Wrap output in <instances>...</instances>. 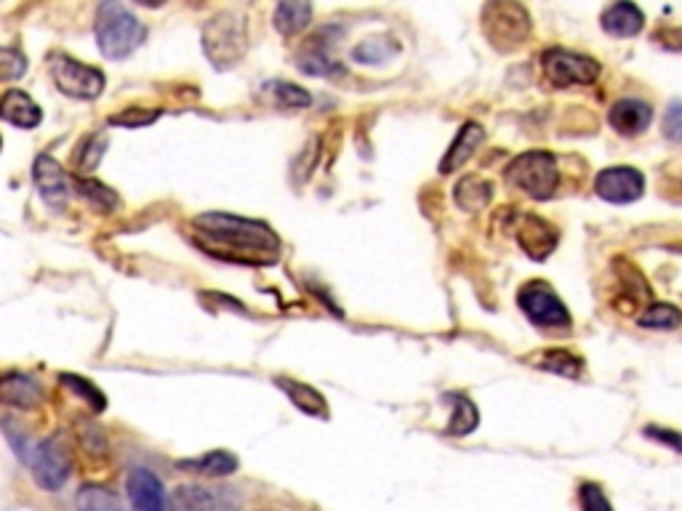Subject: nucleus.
<instances>
[{
    "mask_svg": "<svg viewBox=\"0 0 682 511\" xmlns=\"http://www.w3.org/2000/svg\"><path fill=\"white\" fill-rule=\"evenodd\" d=\"M192 227L203 235V238L225 242L229 248L238 251H259L272 253L281 248V240L266 227L264 222L243 219V216L225 214V211H208V214H197L192 219Z\"/></svg>",
    "mask_w": 682,
    "mask_h": 511,
    "instance_id": "1",
    "label": "nucleus"
},
{
    "mask_svg": "<svg viewBox=\"0 0 682 511\" xmlns=\"http://www.w3.org/2000/svg\"><path fill=\"white\" fill-rule=\"evenodd\" d=\"M94 33L99 52L107 56V59H126V56H132L145 43L147 30L126 5L110 0V3L99 5Z\"/></svg>",
    "mask_w": 682,
    "mask_h": 511,
    "instance_id": "2",
    "label": "nucleus"
},
{
    "mask_svg": "<svg viewBox=\"0 0 682 511\" xmlns=\"http://www.w3.org/2000/svg\"><path fill=\"white\" fill-rule=\"evenodd\" d=\"M248 30L246 19L235 11L211 16L203 27V52L216 70H229L246 56Z\"/></svg>",
    "mask_w": 682,
    "mask_h": 511,
    "instance_id": "3",
    "label": "nucleus"
},
{
    "mask_svg": "<svg viewBox=\"0 0 682 511\" xmlns=\"http://www.w3.org/2000/svg\"><path fill=\"white\" fill-rule=\"evenodd\" d=\"M507 182L523 190L533 201H549L560 184L555 155L547 149H531V152L518 155L507 168Z\"/></svg>",
    "mask_w": 682,
    "mask_h": 511,
    "instance_id": "4",
    "label": "nucleus"
},
{
    "mask_svg": "<svg viewBox=\"0 0 682 511\" xmlns=\"http://www.w3.org/2000/svg\"><path fill=\"white\" fill-rule=\"evenodd\" d=\"M52 75L57 89L70 99H83V102H91V99H99L104 91V72L96 70V67L83 65V61L72 59L67 54H54L52 56Z\"/></svg>",
    "mask_w": 682,
    "mask_h": 511,
    "instance_id": "5",
    "label": "nucleus"
},
{
    "mask_svg": "<svg viewBox=\"0 0 682 511\" xmlns=\"http://www.w3.org/2000/svg\"><path fill=\"white\" fill-rule=\"evenodd\" d=\"M486 35L499 52L523 46L531 35V16L518 3L486 5Z\"/></svg>",
    "mask_w": 682,
    "mask_h": 511,
    "instance_id": "6",
    "label": "nucleus"
},
{
    "mask_svg": "<svg viewBox=\"0 0 682 511\" xmlns=\"http://www.w3.org/2000/svg\"><path fill=\"white\" fill-rule=\"evenodd\" d=\"M27 464L30 469H33L35 482H38L46 493H57V490L65 488V482L72 475V456L59 438H48L38 442Z\"/></svg>",
    "mask_w": 682,
    "mask_h": 511,
    "instance_id": "7",
    "label": "nucleus"
},
{
    "mask_svg": "<svg viewBox=\"0 0 682 511\" xmlns=\"http://www.w3.org/2000/svg\"><path fill=\"white\" fill-rule=\"evenodd\" d=\"M542 67L547 80L555 89H570V86H589L598 80L600 65L584 54L566 52V48H549L542 56Z\"/></svg>",
    "mask_w": 682,
    "mask_h": 511,
    "instance_id": "8",
    "label": "nucleus"
},
{
    "mask_svg": "<svg viewBox=\"0 0 682 511\" xmlns=\"http://www.w3.org/2000/svg\"><path fill=\"white\" fill-rule=\"evenodd\" d=\"M520 309L528 315L533 326L542 328H568L570 326V311L566 304L560 302L555 291L547 283H528L523 291L518 293Z\"/></svg>",
    "mask_w": 682,
    "mask_h": 511,
    "instance_id": "9",
    "label": "nucleus"
},
{
    "mask_svg": "<svg viewBox=\"0 0 682 511\" xmlns=\"http://www.w3.org/2000/svg\"><path fill=\"white\" fill-rule=\"evenodd\" d=\"M645 190V179L637 168L629 166H618V168H605V171L598 173L594 179V192L607 203H635L643 197Z\"/></svg>",
    "mask_w": 682,
    "mask_h": 511,
    "instance_id": "10",
    "label": "nucleus"
},
{
    "mask_svg": "<svg viewBox=\"0 0 682 511\" xmlns=\"http://www.w3.org/2000/svg\"><path fill=\"white\" fill-rule=\"evenodd\" d=\"M33 179L48 208H65L67 201H70V186H67V173L61 171V166L52 155H38L33 166Z\"/></svg>",
    "mask_w": 682,
    "mask_h": 511,
    "instance_id": "11",
    "label": "nucleus"
},
{
    "mask_svg": "<svg viewBox=\"0 0 682 511\" xmlns=\"http://www.w3.org/2000/svg\"><path fill=\"white\" fill-rule=\"evenodd\" d=\"M514 238L523 246V251L536 261H544L557 248L555 227L531 214H523L514 224Z\"/></svg>",
    "mask_w": 682,
    "mask_h": 511,
    "instance_id": "12",
    "label": "nucleus"
},
{
    "mask_svg": "<svg viewBox=\"0 0 682 511\" xmlns=\"http://www.w3.org/2000/svg\"><path fill=\"white\" fill-rule=\"evenodd\" d=\"M126 490L136 511H171L163 482L150 469H145V466H136L132 475H128Z\"/></svg>",
    "mask_w": 682,
    "mask_h": 511,
    "instance_id": "13",
    "label": "nucleus"
},
{
    "mask_svg": "<svg viewBox=\"0 0 682 511\" xmlns=\"http://www.w3.org/2000/svg\"><path fill=\"white\" fill-rule=\"evenodd\" d=\"M0 405L14 410H35L43 405V386L24 373L0 376Z\"/></svg>",
    "mask_w": 682,
    "mask_h": 511,
    "instance_id": "14",
    "label": "nucleus"
},
{
    "mask_svg": "<svg viewBox=\"0 0 682 511\" xmlns=\"http://www.w3.org/2000/svg\"><path fill=\"white\" fill-rule=\"evenodd\" d=\"M0 117H3L5 123H11V126L30 130L41 126L43 110L38 107V102H35L33 96H27V93L20 89H11L0 96Z\"/></svg>",
    "mask_w": 682,
    "mask_h": 511,
    "instance_id": "15",
    "label": "nucleus"
},
{
    "mask_svg": "<svg viewBox=\"0 0 682 511\" xmlns=\"http://www.w3.org/2000/svg\"><path fill=\"white\" fill-rule=\"evenodd\" d=\"M326 35H328V27L320 30L318 35L309 37V41L302 46V52L296 54V67H299L304 75L328 78V75L339 72L337 61L328 56V46H331V41H326Z\"/></svg>",
    "mask_w": 682,
    "mask_h": 511,
    "instance_id": "16",
    "label": "nucleus"
},
{
    "mask_svg": "<svg viewBox=\"0 0 682 511\" xmlns=\"http://www.w3.org/2000/svg\"><path fill=\"white\" fill-rule=\"evenodd\" d=\"M607 121H611V126L622 136H637L650 126L653 110H650V104L640 102V99H622V102H616L611 107Z\"/></svg>",
    "mask_w": 682,
    "mask_h": 511,
    "instance_id": "17",
    "label": "nucleus"
},
{
    "mask_svg": "<svg viewBox=\"0 0 682 511\" xmlns=\"http://www.w3.org/2000/svg\"><path fill=\"white\" fill-rule=\"evenodd\" d=\"M482 139H486V128H482L480 123H464V126L458 128L454 145L448 147L445 158L440 160V173L458 171V168H462L469 158H473L475 149L480 147Z\"/></svg>",
    "mask_w": 682,
    "mask_h": 511,
    "instance_id": "18",
    "label": "nucleus"
},
{
    "mask_svg": "<svg viewBox=\"0 0 682 511\" xmlns=\"http://www.w3.org/2000/svg\"><path fill=\"white\" fill-rule=\"evenodd\" d=\"M603 30L613 37H635L640 35L645 14L640 11V5L635 3H613L603 11V19H600Z\"/></svg>",
    "mask_w": 682,
    "mask_h": 511,
    "instance_id": "19",
    "label": "nucleus"
},
{
    "mask_svg": "<svg viewBox=\"0 0 682 511\" xmlns=\"http://www.w3.org/2000/svg\"><path fill=\"white\" fill-rule=\"evenodd\" d=\"M177 466L184 472H192V475L227 477V475H235V472H238L240 461H238V456H235V453H229V451H211V453H203V456L177 461Z\"/></svg>",
    "mask_w": 682,
    "mask_h": 511,
    "instance_id": "20",
    "label": "nucleus"
},
{
    "mask_svg": "<svg viewBox=\"0 0 682 511\" xmlns=\"http://www.w3.org/2000/svg\"><path fill=\"white\" fill-rule=\"evenodd\" d=\"M275 384L281 386L285 395H288V400L294 402L302 413L315 416V419H328V402H326V397L315 389V386L302 384V382H296V378H285V376H277Z\"/></svg>",
    "mask_w": 682,
    "mask_h": 511,
    "instance_id": "21",
    "label": "nucleus"
},
{
    "mask_svg": "<svg viewBox=\"0 0 682 511\" xmlns=\"http://www.w3.org/2000/svg\"><path fill=\"white\" fill-rule=\"evenodd\" d=\"M312 22V3H299V0H288L275 9V30L283 37H294L304 33Z\"/></svg>",
    "mask_w": 682,
    "mask_h": 511,
    "instance_id": "22",
    "label": "nucleus"
},
{
    "mask_svg": "<svg viewBox=\"0 0 682 511\" xmlns=\"http://www.w3.org/2000/svg\"><path fill=\"white\" fill-rule=\"evenodd\" d=\"M491 197H493V184L486 182V179H480V177L462 179V182H458L456 190H454L456 205L462 211H469V214H473V211L486 208V205L491 203Z\"/></svg>",
    "mask_w": 682,
    "mask_h": 511,
    "instance_id": "23",
    "label": "nucleus"
},
{
    "mask_svg": "<svg viewBox=\"0 0 682 511\" xmlns=\"http://www.w3.org/2000/svg\"><path fill=\"white\" fill-rule=\"evenodd\" d=\"M76 509L78 511H123V503L115 490L104 488V485L89 482L78 490Z\"/></svg>",
    "mask_w": 682,
    "mask_h": 511,
    "instance_id": "24",
    "label": "nucleus"
},
{
    "mask_svg": "<svg viewBox=\"0 0 682 511\" xmlns=\"http://www.w3.org/2000/svg\"><path fill=\"white\" fill-rule=\"evenodd\" d=\"M395 54H398V41H393V37L387 35L368 37V41L357 43V46L352 48V59L361 61V65H384V61L393 59Z\"/></svg>",
    "mask_w": 682,
    "mask_h": 511,
    "instance_id": "25",
    "label": "nucleus"
},
{
    "mask_svg": "<svg viewBox=\"0 0 682 511\" xmlns=\"http://www.w3.org/2000/svg\"><path fill=\"white\" fill-rule=\"evenodd\" d=\"M171 511H216L214 496L201 485H179L169 498Z\"/></svg>",
    "mask_w": 682,
    "mask_h": 511,
    "instance_id": "26",
    "label": "nucleus"
},
{
    "mask_svg": "<svg viewBox=\"0 0 682 511\" xmlns=\"http://www.w3.org/2000/svg\"><path fill=\"white\" fill-rule=\"evenodd\" d=\"M59 382L65 389H70L72 395L80 397V400H86V405H89L91 410H96V413H102V410L107 408V397H104V391L99 389L96 384H91L89 378L76 376V373H61Z\"/></svg>",
    "mask_w": 682,
    "mask_h": 511,
    "instance_id": "27",
    "label": "nucleus"
},
{
    "mask_svg": "<svg viewBox=\"0 0 682 511\" xmlns=\"http://www.w3.org/2000/svg\"><path fill=\"white\" fill-rule=\"evenodd\" d=\"M76 190L80 197H86L94 208L104 211V214H110V211L117 208V195L110 186H104L102 182H96V179H86V177H76Z\"/></svg>",
    "mask_w": 682,
    "mask_h": 511,
    "instance_id": "28",
    "label": "nucleus"
},
{
    "mask_svg": "<svg viewBox=\"0 0 682 511\" xmlns=\"http://www.w3.org/2000/svg\"><path fill=\"white\" fill-rule=\"evenodd\" d=\"M104 149H107V136H104V134H89L78 145L76 155H72V163H76V168H78L80 173L94 171V168L99 166V160H102Z\"/></svg>",
    "mask_w": 682,
    "mask_h": 511,
    "instance_id": "29",
    "label": "nucleus"
},
{
    "mask_svg": "<svg viewBox=\"0 0 682 511\" xmlns=\"http://www.w3.org/2000/svg\"><path fill=\"white\" fill-rule=\"evenodd\" d=\"M451 400H454L456 405H454V419L448 421V432L456 434V438L475 432L477 421H480V413H477L473 400H467V397H462V395L451 397Z\"/></svg>",
    "mask_w": 682,
    "mask_h": 511,
    "instance_id": "30",
    "label": "nucleus"
},
{
    "mask_svg": "<svg viewBox=\"0 0 682 511\" xmlns=\"http://www.w3.org/2000/svg\"><path fill=\"white\" fill-rule=\"evenodd\" d=\"M270 89H272V96H275V102L281 104V107L307 110L309 104H312V93L304 91L302 86H296V83H285V80H275V83H270Z\"/></svg>",
    "mask_w": 682,
    "mask_h": 511,
    "instance_id": "31",
    "label": "nucleus"
},
{
    "mask_svg": "<svg viewBox=\"0 0 682 511\" xmlns=\"http://www.w3.org/2000/svg\"><path fill=\"white\" fill-rule=\"evenodd\" d=\"M643 328H653V330H669V328H678L682 322V311L672 304H653L645 315L640 317Z\"/></svg>",
    "mask_w": 682,
    "mask_h": 511,
    "instance_id": "32",
    "label": "nucleus"
},
{
    "mask_svg": "<svg viewBox=\"0 0 682 511\" xmlns=\"http://www.w3.org/2000/svg\"><path fill=\"white\" fill-rule=\"evenodd\" d=\"M27 72V56L14 46H0V83H14Z\"/></svg>",
    "mask_w": 682,
    "mask_h": 511,
    "instance_id": "33",
    "label": "nucleus"
},
{
    "mask_svg": "<svg viewBox=\"0 0 682 511\" xmlns=\"http://www.w3.org/2000/svg\"><path fill=\"white\" fill-rule=\"evenodd\" d=\"M538 365H542L544 371L560 373V376H568V378H576L581 373V360L576 357V354L566 352V349H555V352H547Z\"/></svg>",
    "mask_w": 682,
    "mask_h": 511,
    "instance_id": "34",
    "label": "nucleus"
},
{
    "mask_svg": "<svg viewBox=\"0 0 682 511\" xmlns=\"http://www.w3.org/2000/svg\"><path fill=\"white\" fill-rule=\"evenodd\" d=\"M160 117V110H147V107H126L123 112H115L110 117V126H121V128H145L152 126L155 121Z\"/></svg>",
    "mask_w": 682,
    "mask_h": 511,
    "instance_id": "35",
    "label": "nucleus"
},
{
    "mask_svg": "<svg viewBox=\"0 0 682 511\" xmlns=\"http://www.w3.org/2000/svg\"><path fill=\"white\" fill-rule=\"evenodd\" d=\"M579 503H581V511H613L611 501H607V496L603 493V488L592 482H584L579 488Z\"/></svg>",
    "mask_w": 682,
    "mask_h": 511,
    "instance_id": "36",
    "label": "nucleus"
},
{
    "mask_svg": "<svg viewBox=\"0 0 682 511\" xmlns=\"http://www.w3.org/2000/svg\"><path fill=\"white\" fill-rule=\"evenodd\" d=\"M663 136L682 145V102L669 104L667 115H663Z\"/></svg>",
    "mask_w": 682,
    "mask_h": 511,
    "instance_id": "37",
    "label": "nucleus"
},
{
    "mask_svg": "<svg viewBox=\"0 0 682 511\" xmlns=\"http://www.w3.org/2000/svg\"><path fill=\"white\" fill-rule=\"evenodd\" d=\"M80 442H83V447L91 453V456L99 458L107 456V440H104V434L99 432L96 427H91V423H86V429L80 432Z\"/></svg>",
    "mask_w": 682,
    "mask_h": 511,
    "instance_id": "38",
    "label": "nucleus"
},
{
    "mask_svg": "<svg viewBox=\"0 0 682 511\" xmlns=\"http://www.w3.org/2000/svg\"><path fill=\"white\" fill-rule=\"evenodd\" d=\"M645 438H648V440H656V442H661V445H667V447H672V451L682 453V434L672 432V429L648 427V429H645Z\"/></svg>",
    "mask_w": 682,
    "mask_h": 511,
    "instance_id": "39",
    "label": "nucleus"
},
{
    "mask_svg": "<svg viewBox=\"0 0 682 511\" xmlns=\"http://www.w3.org/2000/svg\"><path fill=\"white\" fill-rule=\"evenodd\" d=\"M0 149H3V136H0Z\"/></svg>",
    "mask_w": 682,
    "mask_h": 511,
    "instance_id": "40",
    "label": "nucleus"
}]
</instances>
